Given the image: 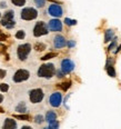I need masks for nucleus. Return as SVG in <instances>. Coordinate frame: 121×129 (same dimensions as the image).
I'll use <instances>...</instances> for the list:
<instances>
[{
  "label": "nucleus",
  "mask_w": 121,
  "mask_h": 129,
  "mask_svg": "<svg viewBox=\"0 0 121 129\" xmlns=\"http://www.w3.org/2000/svg\"><path fill=\"white\" fill-rule=\"evenodd\" d=\"M6 70L5 69H0V79H2V78H5L6 77Z\"/></svg>",
  "instance_id": "nucleus-29"
},
{
  "label": "nucleus",
  "mask_w": 121,
  "mask_h": 129,
  "mask_svg": "<svg viewBox=\"0 0 121 129\" xmlns=\"http://www.w3.org/2000/svg\"><path fill=\"white\" fill-rule=\"evenodd\" d=\"M30 77V72L28 71V70L26 69H18L17 71L15 72V75H13V81L15 82H22V81H26V80H28Z\"/></svg>",
  "instance_id": "nucleus-6"
},
{
  "label": "nucleus",
  "mask_w": 121,
  "mask_h": 129,
  "mask_svg": "<svg viewBox=\"0 0 121 129\" xmlns=\"http://www.w3.org/2000/svg\"><path fill=\"white\" fill-rule=\"evenodd\" d=\"M48 13L55 18H60L63 14V10H62V8H61L60 5L52 3V5H50L48 8Z\"/></svg>",
  "instance_id": "nucleus-9"
},
{
  "label": "nucleus",
  "mask_w": 121,
  "mask_h": 129,
  "mask_svg": "<svg viewBox=\"0 0 121 129\" xmlns=\"http://www.w3.org/2000/svg\"><path fill=\"white\" fill-rule=\"evenodd\" d=\"M13 16H15V13H13V11H12V10H9V11H7V12L5 13V16H3L2 20H1V25L6 27L8 22L11 21V20L13 19Z\"/></svg>",
  "instance_id": "nucleus-12"
},
{
  "label": "nucleus",
  "mask_w": 121,
  "mask_h": 129,
  "mask_svg": "<svg viewBox=\"0 0 121 129\" xmlns=\"http://www.w3.org/2000/svg\"><path fill=\"white\" fill-rule=\"evenodd\" d=\"M16 111L21 112V114L27 112V106H26V103H24L23 101H22V103H18V106L16 107Z\"/></svg>",
  "instance_id": "nucleus-16"
},
{
  "label": "nucleus",
  "mask_w": 121,
  "mask_h": 129,
  "mask_svg": "<svg viewBox=\"0 0 121 129\" xmlns=\"http://www.w3.org/2000/svg\"><path fill=\"white\" fill-rule=\"evenodd\" d=\"M55 120H57V114L55 111H48L46 114V121L48 124L50 122H53Z\"/></svg>",
  "instance_id": "nucleus-14"
},
{
  "label": "nucleus",
  "mask_w": 121,
  "mask_h": 129,
  "mask_svg": "<svg viewBox=\"0 0 121 129\" xmlns=\"http://www.w3.org/2000/svg\"><path fill=\"white\" fill-rule=\"evenodd\" d=\"M44 98V92L40 88H34L29 91V99L32 103H41Z\"/></svg>",
  "instance_id": "nucleus-3"
},
{
  "label": "nucleus",
  "mask_w": 121,
  "mask_h": 129,
  "mask_svg": "<svg viewBox=\"0 0 121 129\" xmlns=\"http://www.w3.org/2000/svg\"><path fill=\"white\" fill-rule=\"evenodd\" d=\"M24 37H26V34H24L23 30L17 31V34H16V38H17V39H23Z\"/></svg>",
  "instance_id": "nucleus-22"
},
{
  "label": "nucleus",
  "mask_w": 121,
  "mask_h": 129,
  "mask_svg": "<svg viewBox=\"0 0 121 129\" xmlns=\"http://www.w3.org/2000/svg\"><path fill=\"white\" fill-rule=\"evenodd\" d=\"M16 118H18V119H22V120H28L29 119V116L27 115H19V116H16Z\"/></svg>",
  "instance_id": "nucleus-28"
},
{
  "label": "nucleus",
  "mask_w": 121,
  "mask_h": 129,
  "mask_svg": "<svg viewBox=\"0 0 121 129\" xmlns=\"http://www.w3.org/2000/svg\"><path fill=\"white\" fill-rule=\"evenodd\" d=\"M56 74V67H55V64H41L38 69V77L40 78H46V79H50L52 78Z\"/></svg>",
  "instance_id": "nucleus-1"
},
{
  "label": "nucleus",
  "mask_w": 121,
  "mask_h": 129,
  "mask_svg": "<svg viewBox=\"0 0 121 129\" xmlns=\"http://www.w3.org/2000/svg\"><path fill=\"white\" fill-rule=\"evenodd\" d=\"M34 49L36 50H38V51H42V50H44L46 49V46L44 45V43H36V46H34Z\"/></svg>",
  "instance_id": "nucleus-21"
},
{
  "label": "nucleus",
  "mask_w": 121,
  "mask_h": 129,
  "mask_svg": "<svg viewBox=\"0 0 121 129\" xmlns=\"http://www.w3.org/2000/svg\"><path fill=\"white\" fill-rule=\"evenodd\" d=\"M63 75H65V74H63V72L61 71V70H59V71H57V76H58L59 78H62V77H63Z\"/></svg>",
  "instance_id": "nucleus-31"
},
{
  "label": "nucleus",
  "mask_w": 121,
  "mask_h": 129,
  "mask_svg": "<svg viewBox=\"0 0 121 129\" xmlns=\"http://www.w3.org/2000/svg\"><path fill=\"white\" fill-rule=\"evenodd\" d=\"M11 2L17 7H22L26 5V0H11Z\"/></svg>",
  "instance_id": "nucleus-17"
},
{
  "label": "nucleus",
  "mask_w": 121,
  "mask_h": 129,
  "mask_svg": "<svg viewBox=\"0 0 121 129\" xmlns=\"http://www.w3.org/2000/svg\"><path fill=\"white\" fill-rule=\"evenodd\" d=\"M0 18H1V13H0Z\"/></svg>",
  "instance_id": "nucleus-35"
},
{
  "label": "nucleus",
  "mask_w": 121,
  "mask_h": 129,
  "mask_svg": "<svg viewBox=\"0 0 121 129\" xmlns=\"http://www.w3.org/2000/svg\"><path fill=\"white\" fill-rule=\"evenodd\" d=\"M30 52H31V45H30V43H22V45L18 46L17 56L21 61H24V60L28 58Z\"/></svg>",
  "instance_id": "nucleus-2"
},
{
  "label": "nucleus",
  "mask_w": 121,
  "mask_h": 129,
  "mask_svg": "<svg viewBox=\"0 0 121 129\" xmlns=\"http://www.w3.org/2000/svg\"><path fill=\"white\" fill-rule=\"evenodd\" d=\"M61 103H62V95L60 92H52L51 96L49 97V103L51 107L58 108L60 107Z\"/></svg>",
  "instance_id": "nucleus-8"
},
{
  "label": "nucleus",
  "mask_w": 121,
  "mask_h": 129,
  "mask_svg": "<svg viewBox=\"0 0 121 129\" xmlns=\"http://www.w3.org/2000/svg\"><path fill=\"white\" fill-rule=\"evenodd\" d=\"M114 37V32L112 29H108L106 31V34H104V42H109L111 41V39Z\"/></svg>",
  "instance_id": "nucleus-15"
},
{
  "label": "nucleus",
  "mask_w": 121,
  "mask_h": 129,
  "mask_svg": "<svg viewBox=\"0 0 121 129\" xmlns=\"http://www.w3.org/2000/svg\"><path fill=\"white\" fill-rule=\"evenodd\" d=\"M67 45H68V47H73V46H75L76 45V42H75V41H69V42H67Z\"/></svg>",
  "instance_id": "nucleus-32"
},
{
  "label": "nucleus",
  "mask_w": 121,
  "mask_h": 129,
  "mask_svg": "<svg viewBox=\"0 0 121 129\" xmlns=\"http://www.w3.org/2000/svg\"><path fill=\"white\" fill-rule=\"evenodd\" d=\"M58 127H59L58 121H57V120H55L53 122H50V124H49V127H48V128H50V129H57Z\"/></svg>",
  "instance_id": "nucleus-24"
},
{
  "label": "nucleus",
  "mask_w": 121,
  "mask_h": 129,
  "mask_svg": "<svg viewBox=\"0 0 121 129\" xmlns=\"http://www.w3.org/2000/svg\"><path fill=\"white\" fill-rule=\"evenodd\" d=\"M60 67H61L60 70L63 74H70V72L75 69V62L71 59H69V58H66V59L61 60Z\"/></svg>",
  "instance_id": "nucleus-7"
},
{
  "label": "nucleus",
  "mask_w": 121,
  "mask_h": 129,
  "mask_svg": "<svg viewBox=\"0 0 121 129\" xmlns=\"http://www.w3.org/2000/svg\"><path fill=\"white\" fill-rule=\"evenodd\" d=\"M34 121L37 122V124H42L44 122V117H42L41 115H38L34 117Z\"/></svg>",
  "instance_id": "nucleus-26"
},
{
  "label": "nucleus",
  "mask_w": 121,
  "mask_h": 129,
  "mask_svg": "<svg viewBox=\"0 0 121 129\" xmlns=\"http://www.w3.org/2000/svg\"><path fill=\"white\" fill-rule=\"evenodd\" d=\"M71 86V81H66V82H62V84H60V88H62L63 90H67V89H69Z\"/></svg>",
  "instance_id": "nucleus-20"
},
{
  "label": "nucleus",
  "mask_w": 121,
  "mask_h": 129,
  "mask_svg": "<svg viewBox=\"0 0 121 129\" xmlns=\"http://www.w3.org/2000/svg\"><path fill=\"white\" fill-rule=\"evenodd\" d=\"M107 71H108L109 76L116 77V71H114V69H113V67H112V66H109V64H107Z\"/></svg>",
  "instance_id": "nucleus-18"
},
{
  "label": "nucleus",
  "mask_w": 121,
  "mask_h": 129,
  "mask_svg": "<svg viewBox=\"0 0 121 129\" xmlns=\"http://www.w3.org/2000/svg\"><path fill=\"white\" fill-rule=\"evenodd\" d=\"M53 46H55V48H57V49L63 48L67 46V40H66V38L63 36L57 35V36H55V38H53Z\"/></svg>",
  "instance_id": "nucleus-11"
},
{
  "label": "nucleus",
  "mask_w": 121,
  "mask_h": 129,
  "mask_svg": "<svg viewBox=\"0 0 121 129\" xmlns=\"http://www.w3.org/2000/svg\"><path fill=\"white\" fill-rule=\"evenodd\" d=\"M3 128L5 129H16L17 128V122L13 119H10V118H7L5 120V124H3Z\"/></svg>",
  "instance_id": "nucleus-13"
},
{
  "label": "nucleus",
  "mask_w": 121,
  "mask_h": 129,
  "mask_svg": "<svg viewBox=\"0 0 121 129\" xmlns=\"http://www.w3.org/2000/svg\"><path fill=\"white\" fill-rule=\"evenodd\" d=\"M116 45H117V40H116V38H114L113 42H112L111 45L109 46V50H111V49H113V47H114V46H116Z\"/></svg>",
  "instance_id": "nucleus-30"
},
{
  "label": "nucleus",
  "mask_w": 121,
  "mask_h": 129,
  "mask_svg": "<svg viewBox=\"0 0 121 129\" xmlns=\"http://www.w3.org/2000/svg\"><path fill=\"white\" fill-rule=\"evenodd\" d=\"M57 57V53L56 52H50V53H47V55H44V57L41 58V60H49L51 59V58H55Z\"/></svg>",
  "instance_id": "nucleus-19"
},
{
  "label": "nucleus",
  "mask_w": 121,
  "mask_h": 129,
  "mask_svg": "<svg viewBox=\"0 0 121 129\" xmlns=\"http://www.w3.org/2000/svg\"><path fill=\"white\" fill-rule=\"evenodd\" d=\"M34 3L38 8H41L44 6V0H34Z\"/></svg>",
  "instance_id": "nucleus-27"
},
{
  "label": "nucleus",
  "mask_w": 121,
  "mask_h": 129,
  "mask_svg": "<svg viewBox=\"0 0 121 129\" xmlns=\"http://www.w3.org/2000/svg\"><path fill=\"white\" fill-rule=\"evenodd\" d=\"M49 34V28L48 25L44 21H38L33 27V36L34 37H41L46 36Z\"/></svg>",
  "instance_id": "nucleus-5"
},
{
  "label": "nucleus",
  "mask_w": 121,
  "mask_h": 129,
  "mask_svg": "<svg viewBox=\"0 0 121 129\" xmlns=\"http://www.w3.org/2000/svg\"><path fill=\"white\" fill-rule=\"evenodd\" d=\"M20 17H21V19L27 20V21L34 20L38 17V11H37L34 8H31V7L23 8V9L21 10V12H20Z\"/></svg>",
  "instance_id": "nucleus-4"
},
{
  "label": "nucleus",
  "mask_w": 121,
  "mask_h": 129,
  "mask_svg": "<svg viewBox=\"0 0 121 129\" xmlns=\"http://www.w3.org/2000/svg\"><path fill=\"white\" fill-rule=\"evenodd\" d=\"M48 28L50 31L53 32H59V31L62 30V22L58 19V18H55V19H51L48 22Z\"/></svg>",
  "instance_id": "nucleus-10"
},
{
  "label": "nucleus",
  "mask_w": 121,
  "mask_h": 129,
  "mask_svg": "<svg viewBox=\"0 0 121 129\" xmlns=\"http://www.w3.org/2000/svg\"><path fill=\"white\" fill-rule=\"evenodd\" d=\"M2 101H3V96L1 95V93H0V103H2Z\"/></svg>",
  "instance_id": "nucleus-34"
},
{
  "label": "nucleus",
  "mask_w": 121,
  "mask_h": 129,
  "mask_svg": "<svg viewBox=\"0 0 121 129\" xmlns=\"http://www.w3.org/2000/svg\"><path fill=\"white\" fill-rule=\"evenodd\" d=\"M0 90L2 91V92H7L9 90V86L7 84H1L0 85Z\"/></svg>",
  "instance_id": "nucleus-25"
},
{
  "label": "nucleus",
  "mask_w": 121,
  "mask_h": 129,
  "mask_svg": "<svg viewBox=\"0 0 121 129\" xmlns=\"http://www.w3.org/2000/svg\"><path fill=\"white\" fill-rule=\"evenodd\" d=\"M0 7H1V8H6V7H7V5H6V2H1V3H0Z\"/></svg>",
  "instance_id": "nucleus-33"
},
{
  "label": "nucleus",
  "mask_w": 121,
  "mask_h": 129,
  "mask_svg": "<svg viewBox=\"0 0 121 129\" xmlns=\"http://www.w3.org/2000/svg\"><path fill=\"white\" fill-rule=\"evenodd\" d=\"M65 24L68 25V26H75V25L77 24V20H71V19H69V18H66Z\"/></svg>",
  "instance_id": "nucleus-23"
}]
</instances>
